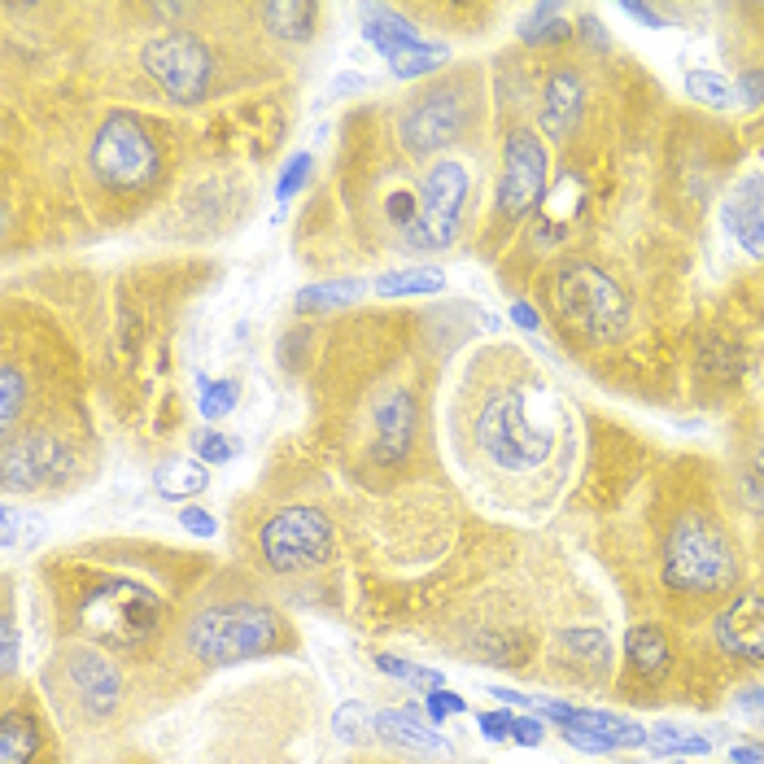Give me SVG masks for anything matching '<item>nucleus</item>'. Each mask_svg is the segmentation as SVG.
<instances>
[{
  "label": "nucleus",
  "instance_id": "obj_40",
  "mask_svg": "<svg viewBox=\"0 0 764 764\" xmlns=\"http://www.w3.org/2000/svg\"><path fill=\"white\" fill-rule=\"evenodd\" d=\"M542 739H546V726H542L537 717H511V743H520V748H542Z\"/></svg>",
  "mask_w": 764,
  "mask_h": 764
},
{
  "label": "nucleus",
  "instance_id": "obj_11",
  "mask_svg": "<svg viewBox=\"0 0 764 764\" xmlns=\"http://www.w3.org/2000/svg\"><path fill=\"white\" fill-rule=\"evenodd\" d=\"M74 472V450L53 437V432H31L4 445L0 454V476L9 494H31V489H53L66 485V476Z\"/></svg>",
  "mask_w": 764,
  "mask_h": 764
},
{
  "label": "nucleus",
  "instance_id": "obj_45",
  "mask_svg": "<svg viewBox=\"0 0 764 764\" xmlns=\"http://www.w3.org/2000/svg\"><path fill=\"white\" fill-rule=\"evenodd\" d=\"M511 324L524 328V333H537V328H542V320H537V311H533L529 302H516V306H511Z\"/></svg>",
  "mask_w": 764,
  "mask_h": 764
},
{
  "label": "nucleus",
  "instance_id": "obj_3",
  "mask_svg": "<svg viewBox=\"0 0 764 764\" xmlns=\"http://www.w3.org/2000/svg\"><path fill=\"white\" fill-rule=\"evenodd\" d=\"M184 647L206 669L263 660L293 647V625L263 599H215L184 625Z\"/></svg>",
  "mask_w": 764,
  "mask_h": 764
},
{
  "label": "nucleus",
  "instance_id": "obj_21",
  "mask_svg": "<svg viewBox=\"0 0 764 764\" xmlns=\"http://www.w3.org/2000/svg\"><path fill=\"white\" fill-rule=\"evenodd\" d=\"M363 39L389 61L393 53L419 44V31H415V22H406V18H402L397 9H389V4H363Z\"/></svg>",
  "mask_w": 764,
  "mask_h": 764
},
{
  "label": "nucleus",
  "instance_id": "obj_9",
  "mask_svg": "<svg viewBox=\"0 0 764 764\" xmlns=\"http://www.w3.org/2000/svg\"><path fill=\"white\" fill-rule=\"evenodd\" d=\"M463 201H467V171H463L459 162H437V166L424 175L419 215H415V223L402 232V245L415 250V254L450 250V241H454V232H459Z\"/></svg>",
  "mask_w": 764,
  "mask_h": 764
},
{
  "label": "nucleus",
  "instance_id": "obj_44",
  "mask_svg": "<svg viewBox=\"0 0 764 764\" xmlns=\"http://www.w3.org/2000/svg\"><path fill=\"white\" fill-rule=\"evenodd\" d=\"M22 520H26V516H22V511H18L13 502H9V507H4V520H0V542H4V551H18V533H22ZM31 533H39V524H31Z\"/></svg>",
  "mask_w": 764,
  "mask_h": 764
},
{
  "label": "nucleus",
  "instance_id": "obj_10",
  "mask_svg": "<svg viewBox=\"0 0 764 764\" xmlns=\"http://www.w3.org/2000/svg\"><path fill=\"white\" fill-rule=\"evenodd\" d=\"M140 61H144V70L153 74V83H158L171 101H180V105L201 101L206 88H210V70H215L210 48H206L197 35H188V31H171V35L149 39L144 53H140Z\"/></svg>",
  "mask_w": 764,
  "mask_h": 764
},
{
  "label": "nucleus",
  "instance_id": "obj_16",
  "mask_svg": "<svg viewBox=\"0 0 764 764\" xmlns=\"http://www.w3.org/2000/svg\"><path fill=\"white\" fill-rule=\"evenodd\" d=\"M721 219L730 228V236L752 254V258H764V171H752L743 175L726 206H721Z\"/></svg>",
  "mask_w": 764,
  "mask_h": 764
},
{
  "label": "nucleus",
  "instance_id": "obj_30",
  "mask_svg": "<svg viewBox=\"0 0 764 764\" xmlns=\"http://www.w3.org/2000/svg\"><path fill=\"white\" fill-rule=\"evenodd\" d=\"M564 4H533V13L524 18V26H520V39L524 44H555V39H564Z\"/></svg>",
  "mask_w": 764,
  "mask_h": 764
},
{
  "label": "nucleus",
  "instance_id": "obj_31",
  "mask_svg": "<svg viewBox=\"0 0 764 764\" xmlns=\"http://www.w3.org/2000/svg\"><path fill=\"white\" fill-rule=\"evenodd\" d=\"M686 92L699 101V105H708V109H730L734 101H739V88H730L721 74H713V70H691L686 74Z\"/></svg>",
  "mask_w": 764,
  "mask_h": 764
},
{
  "label": "nucleus",
  "instance_id": "obj_19",
  "mask_svg": "<svg viewBox=\"0 0 764 764\" xmlns=\"http://www.w3.org/2000/svg\"><path fill=\"white\" fill-rule=\"evenodd\" d=\"M581 105H586V88H581V79L572 74V70H559V74H551V83H546V101H542V131L546 136H568L572 127H577V118H581Z\"/></svg>",
  "mask_w": 764,
  "mask_h": 764
},
{
  "label": "nucleus",
  "instance_id": "obj_35",
  "mask_svg": "<svg viewBox=\"0 0 764 764\" xmlns=\"http://www.w3.org/2000/svg\"><path fill=\"white\" fill-rule=\"evenodd\" d=\"M306 180H311V153H293L276 180V201H293L306 188Z\"/></svg>",
  "mask_w": 764,
  "mask_h": 764
},
{
  "label": "nucleus",
  "instance_id": "obj_49",
  "mask_svg": "<svg viewBox=\"0 0 764 764\" xmlns=\"http://www.w3.org/2000/svg\"><path fill=\"white\" fill-rule=\"evenodd\" d=\"M743 708H761V713H764V695H761V691H748V695H743Z\"/></svg>",
  "mask_w": 764,
  "mask_h": 764
},
{
  "label": "nucleus",
  "instance_id": "obj_33",
  "mask_svg": "<svg viewBox=\"0 0 764 764\" xmlns=\"http://www.w3.org/2000/svg\"><path fill=\"white\" fill-rule=\"evenodd\" d=\"M236 402H241V384L236 381H206L201 384V415H206V419H223V415H232Z\"/></svg>",
  "mask_w": 764,
  "mask_h": 764
},
{
  "label": "nucleus",
  "instance_id": "obj_13",
  "mask_svg": "<svg viewBox=\"0 0 764 764\" xmlns=\"http://www.w3.org/2000/svg\"><path fill=\"white\" fill-rule=\"evenodd\" d=\"M717 647L730 660L743 664H764V590H743L717 612Z\"/></svg>",
  "mask_w": 764,
  "mask_h": 764
},
{
  "label": "nucleus",
  "instance_id": "obj_26",
  "mask_svg": "<svg viewBox=\"0 0 764 764\" xmlns=\"http://www.w3.org/2000/svg\"><path fill=\"white\" fill-rule=\"evenodd\" d=\"M581 201H586V184H581L577 175H559L555 193L546 197V228H551L555 236H564V232L572 228V219L581 215Z\"/></svg>",
  "mask_w": 764,
  "mask_h": 764
},
{
  "label": "nucleus",
  "instance_id": "obj_28",
  "mask_svg": "<svg viewBox=\"0 0 764 764\" xmlns=\"http://www.w3.org/2000/svg\"><path fill=\"white\" fill-rule=\"evenodd\" d=\"M647 748L656 756H708L713 743L695 730H678V726H660V730H647Z\"/></svg>",
  "mask_w": 764,
  "mask_h": 764
},
{
  "label": "nucleus",
  "instance_id": "obj_24",
  "mask_svg": "<svg viewBox=\"0 0 764 764\" xmlns=\"http://www.w3.org/2000/svg\"><path fill=\"white\" fill-rule=\"evenodd\" d=\"M320 9L306 0H280V4H263V22L280 35V39H306L315 31Z\"/></svg>",
  "mask_w": 764,
  "mask_h": 764
},
{
  "label": "nucleus",
  "instance_id": "obj_39",
  "mask_svg": "<svg viewBox=\"0 0 764 764\" xmlns=\"http://www.w3.org/2000/svg\"><path fill=\"white\" fill-rule=\"evenodd\" d=\"M743 498L764 511V445L761 450H752V459L743 463Z\"/></svg>",
  "mask_w": 764,
  "mask_h": 764
},
{
  "label": "nucleus",
  "instance_id": "obj_7",
  "mask_svg": "<svg viewBox=\"0 0 764 764\" xmlns=\"http://www.w3.org/2000/svg\"><path fill=\"white\" fill-rule=\"evenodd\" d=\"M258 555L280 577L311 572L333 559V520L320 507H280L258 533Z\"/></svg>",
  "mask_w": 764,
  "mask_h": 764
},
{
  "label": "nucleus",
  "instance_id": "obj_5",
  "mask_svg": "<svg viewBox=\"0 0 764 764\" xmlns=\"http://www.w3.org/2000/svg\"><path fill=\"white\" fill-rule=\"evenodd\" d=\"M476 441H481V450H485L498 467H507V472H529V467L546 463V454H551V445H555L551 428H542V424L529 415V402H524L516 389L494 393V397L481 406V415H476Z\"/></svg>",
  "mask_w": 764,
  "mask_h": 764
},
{
  "label": "nucleus",
  "instance_id": "obj_23",
  "mask_svg": "<svg viewBox=\"0 0 764 764\" xmlns=\"http://www.w3.org/2000/svg\"><path fill=\"white\" fill-rule=\"evenodd\" d=\"M153 485H158L162 498L184 502V498H193V494H201V489L210 485V472H206L201 459H166V463L153 472Z\"/></svg>",
  "mask_w": 764,
  "mask_h": 764
},
{
  "label": "nucleus",
  "instance_id": "obj_42",
  "mask_svg": "<svg viewBox=\"0 0 764 764\" xmlns=\"http://www.w3.org/2000/svg\"><path fill=\"white\" fill-rule=\"evenodd\" d=\"M180 524H184V533H193V537H215V516L206 511V507H184L180 511Z\"/></svg>",
  "mask_w": 764,
  "mask_h": 764
},
{
  "label": "nucleus",
  "instance_id": "obj_27",
  "mask_svg": "<svg viewBox=\"0 0 764 764\" xmlns=\"http://www.w3.org/2000/svg\"><path fill=\"white\" fill-rule=\"evenodd\" d=\"M363 285L359 280H324V285H311L298 293V311H342L350 302H359Z\"/></svg>",
  "mask_w": 764,
  "mask_h": 764
},
{
  "label": "nucleus",
  "instance_id": "obj_4",
  "mask_svg": "<svg viewBox=\"0 0 764 764\" xmlns=\"http://www.w3.org/2000/svg\"><path fill=\"white\" fill-rule=\"evenodd\" d=\"M551 311L577 342H616L629 328L625 289L594 263H564L551 280Z\"/></svg>",
  "mask_w": 764,
  "mask_h": 764
},
{
  "label": "nucleus",
  "instance_id": "obj_12",
  "mask_svg": "<svg viewBox=\"0 0 764 764\" xmlns=\"http://www.w3.org/2000/svg\"><path fill=\"white\" fill-rule=\"evenodd\" d=\"M546 193V149L533 131L516 127L502 144V180H498V215L502 219H524L529 210L542 206Z\"/></svg>",
  "mask_w": 764,
  "mask_h": 764
},
{
  "label": "nucleus",
  "instance_id": "obj_43",
  "mask_svg": "<svg viewBox=\"0 0 764 764\" xmlns=\"http://www.w3.org/2000/svg\"><path fill=\"white\" fill-rule=\"evenodd\" d=\"M476 726H481V734L489 739V743H502V739H511V713H481L476 717Z\"/></svg>",
  "mask_w": 764,
  "mask_h": 764
},
{
  "label": "nucleus",
  "instance_id": "obj_15",
  "mask_svg": "<svg viewBox=\"0 0 764 764\" xmlns=\"http://www.w3.org/2000/svg\"><path fill=\"white\" fill-rule=\"evenodd\" d=\"M415 393L410 389H389L377 406V437L372 454L377 463H402L415 445Z\"/></svg>",
  "mask_w": 764,
  "mask_h": 764
},
{
  "label": "nucleus",
  "instance_id": "obj_46",
  "mask_svg": "<svg viewBox=\"0 0 764 764\" xmlns=\"http://www.w3.org/2000/svg\"><path fill=\"white\" fill-rule=\"evenodd\" d=\"M625 13H629V18H638V22H647V26H664V13H660V9H651V4L629 0V4H625Z\"/></svg>",
  "mask_w": 764,
  "mask_h": 764
},
{
  "label": "nucleus",
  "instance_id": "obj_41",
  "mask_svg": "<svg viewBox=\"0 0 764 764\" xmlns=\"http://www.w3.org/2000/svg\"><path fill=\"white\" fill-rule=\"evenodd\" d=\"M739 101H743L748 109L764 105V70L761 66H748V70L739 74Z\"/></svg>",
  "mask_w": 764,
  "mask_h": 764
},
{
  "label": "nucleus",
  "instance_id": "obj_18",
  "mask_svg": "<svg viewBox=\"0 0 764 764\" xmlns=\"http://www.w3.org/2000/svg\"><path fill=\"white\" fill-rule=\"evenodd\" d=\"M377 734L384 743L410 752V756H445V739L415 713V708H381L377 713Z\"/></svg>",
  "mask_w": 764,
  "mask_h": 764
},
{
  "label": "nucleus",
  "instance_id": "obj_22",
  "mask_svg": "<svg viewBox=\"0 0 764 764\" xmlns=\"http://www.w3.org/2000/svg\"><path fill=\"white\" fill-rule=\"evenodd\" d=\"M568 726L590 730L594 739H603V743H607V752L647 748V730H643L634 717H616V713H603V708H577V717H572Z\"/></svg>",
  "mask_w": 764,
  "mask_h": 764
},
{
  "label": "nucleus",
  "instance_id": "obj_1",
  "mask_svg": "<svg viewBox=\"0 0 764 764\" xmlns=\"http://www.w3.org/2000/svg\"><path fill=\"white\" fill-rule=\"evenodd\" d=\"M61 616L74 634H83L92 647L105 651H144L171 621V599L153 581L123 572V568H101L74 581L70 590L61 586Z\"/></svg>",
  "mask_w": 764,
  "mask_h": 764
},
{
  "label": "nucleus",
  "instance_id": "obj_48",
  "mask_svg": "<svg viewBox=\"0 0 764 764\" xmlns=\"http://www.w3.org/2000/svg\"><path fill=\"white\" fill-rule=\"evenodd\" d=\"M581 35H586V44L594 39V48L607 53V35H603V22L599 18H581Z\"/></svg>",
  "mask_w": 764,
  "mask_h": 764
},
{
  "label": "nucleus",
  "instance_id": "obj_14",
  "mask_svg": "<svg viewBox=\"0 0 764 764\" xmlns=\"http://www.w3.org/2000/svg\"><path fill=\"white\" fill-rule=\"evenodd\" d=\"M463 131V105L450 92H432L424 96L406 118H402V144L410 153H437L441 144H450Z\"/></svg>",
  "mask_w": 764,
  "mask_h": 764
},
{
  "label": "nucleus",
  "instance_id": "obj_32",
  "mask_svg": "<svg viewBox=\"0 0 764 764\" xmlns=\"http://www.w3.org/2000/svg\"><path fill=\"white\" fill-rule=\"evenodd\" d=\"M333 726H337V739L342 743H355L359 748V743H368L377 734V713H368L363 704H346Z\"/></svg>",
  "mask_w": 764,
  "mask_h": 764
},
{
  "label": "nucleus",
  "instance_id": "obj_47",
  "mask_svg": "<svg viewBox=\"0 0 764 764\" xmlns=\"http://www.w3.org/2000/svg\"><path fill=\"white\" fill-rule=\"evenodd\" d=\"M730 761L734 764H764V743H739V748L730 752Z\"/></svg>",
  "mask_w": 764,
  "mask_h": 764
},
{
  "label": "nucleus",
  "instance_id": "obj_36",
  "mask_svg": "<svg viewBox=\"0 0 764 764\" xmlns=\"http://www.w3.org/2000/svg\"><path fill=\"white\" fill-rule=\"evenodd\" d=\"M193 445H197V459H201L206 467H210V463H232V459H236V450H241L232 437L210 432V428H206V432H197V441H193Z\"/></svg>",
  "mask_w": 764,
  "mask_h": 764
},
{
  "label": "nucleus",
  "instance_id": "obj_20",
  "mask_svg": "<svg viewBox=\"0 0 764 764\" xmlns=\"http://www.w3.org/2000/svg\"><path fill=\"white\" fill-rule=\"evenodd\" d=\"M39 756V717L26 704H9L0 717V764H31Z\"/></svg>",
  "mask_w": 764,
  "mask_h": 764
},
{
  "label": "nucleus",
  "instance_id": "obj_17",
  "mask_svg": "<svg viewBox=\"0 0 764 764\" xmlns=\"http://www.w3.org/2000/svg\"><path fill=\"white\" fill-rule=\"evenodd\" d=\"M625 664L643 686H660L673 669V643L660 625H634L625 634Z\"/></svg>",
  "mask_w": 764,
  "mask_h": 764
},
{
  "label": "nucleus",
  "instance_id": "obj_34",
  "mask_svg": "<svg viewBox=\"0 0 764 764\" xmlns=\"http://www.w3.org/2000/svg\"><path fill=\"white\" fill-rule=\"evenodd\" d=\"M22 402H26V381H22V372L9 363L4 377H0V424H4V432H9L13 419L22 415Z\"/></svg>",
  "mask_w": 764,
  "mask_h": 764
},
{
  "label": "nucleus",
  "instance_id": "obj_29",
  "mask_svg": "<svg viewBox=\"0 0 764 764\" xmlns=\"http://www.w3.org/2000/svg\"><path fill=\"white\" fill-rule=\"evenodd\" d=\"M445 57H450V48H445V44H428V39H419V44H410V48L393 53V57H389V70H393L397 79H415V74L437 70Z\"/></svg>",
  "mask_w": 764,
  "mask_h": 764
},
{
  "label": "nucleus",
  "instance_id": "obj_37",
  "mask_svg": "<svg viewBox=\"0 0 764 764\" xmlns=\"http://www.w3.org/2000/svg\"><path fill=\"white\" fill-rule=\"evenodd\" d=\"M0 669H4V682H13V673H18V621H13L9 603H4V621H0Z\"/></svg>",
  "mask_w": 764,
  "mask_h": 764
},
{
  "label": "nucleus",
  "instance_id": "obj_2",
  "mask_svg": "<svg viewBox=\"0 0 764 764\" xmlns=\"http://www.w3.org/2000/svg\"><path fill=\"white\" fill-rule=\"evenodd\" d=\"M660 581L673 599L717 603L739 581V546L708 507H686L664 524Z\"/></svg>",
  "mask_w": 764,
  "mask_h": 764
},
{
  "label": "nucleus",
  "instance_id": "obj_6",
  "mask_svg": "<svg viewBox=\"0 0 764 764\" xmlns=\"http://www.w3.org/2000/svg\"><path fill=\"white\" fill-rule=\"evenodd\" d=\"M158 166H162V158H158V144L144 131V123L136 114L114 109L92 140L96 180L114 193H136V188H149L158 180Z\"/></svg>",
  "mask_w": 764,
  "mask_h": 764
},
{
  "label": "nucleus",
  "instance_id": "obj_25",
  "mask_svg": "<svg viewBox=\"0 0 764 764\" xmlns=\"http://www.w3.org/2000/svg\"><path fill=\"white\" fill-rule=\"evenodd\" d=\"M445 276L437 267H406V271H389L377 280L381 298H424V293H441Z\"/></svg>",
  "mask_w": 764,
  "mask_h": 764
},
{
  "label": "nucleus",
  "instance_id": "obj_38",
  "mask_svg": "<svg viewBox=\"0 0 764 764\" xmlns=\"http://www.w3.org/2000/svg\"><path fill=\"white\" fill-rule=\"evenodd\" d=\"M467 713V704H463V695H454V691H428V721L432 726H445L450 717H463Z\"/></svg>",
  "mask_w": 764,
  "mask_h": 764
},
{
  "label": "nucleus",
  "instance_id": "obj_8",
  "mask_svg": "<svg viewBox=\"0 0 764 764\" xmlns=\"http://www.w3.org/2000/svg\"><path fill=\"white\" fill-rule=\"evenodd\" d=\"M61 686V699L88 721H105L123 704V673L105 656V647H66L48 673Z\"/></svg>",
  "mask_w": 764,
  "mask_h": 764
}]
</instances>
